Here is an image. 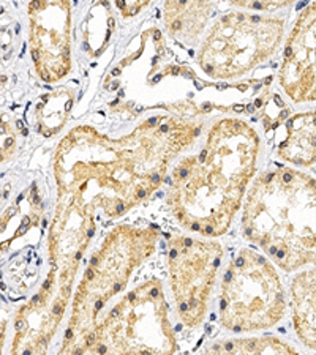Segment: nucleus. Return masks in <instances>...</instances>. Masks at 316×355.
<instances>
[{
	"label": "nucleus",
	"mask_w": 316,
	"mask_h": 355,
	"mask_svg": "<svg viewBox=\"0 0 316 355\" xmlns=\"http://www.w3.org/2000/svg\"><path fill=\"white\" fill-rule=\"evenodd\" d=\"M74 103V90L60 87L43 95L33 110V125L44 137H53L65 127Z\"/></svg>",
	"instance_id": "2eb2a0df"
},
{
	"label": "nucleus",
	"mask_w": 316,
	"mask_h": 355,
	"mask_svg": "<svg viewBox=\"0 0 316 355\" xmlns=\"http://www.w3.org/2000/svg\"><path fill=\"white\" fill-rule=\"evenodd\" d=\"M277 157L299 169L316 164V107L292 114L286 120L285 137L277 147Z\"/></svg>",
	"instance_id": "4468645a"
},
{
	"label": "nucleus",
	"mask_w": 316,
	"mask_h": 355,
	"mask_svg": "<svg viewBox=\"0 0 316 355\" xmlns=\"http://www.w3.org/2000/svg\"><path fill=\"white\" fill-rule=\"evenodd\" d=\"M290 305L297 340L316 352V266L299 270L291 279Z\"/></svg>",
	"instance_id": "ddd939ff"
},
{
	"label": "nucleus",
	"mask_w": 316,
	"mask_h": 355,
	"mask_svg": "<svg viewBox=\"0 0 316 355\" xmlns=\"http://www.w3.org/2000/svg\"><path fill=\"white\" fill-rule=\"evenodd\" d=\"M209 354H297V349L275 336L231 338L204 347Z\"/></svg>",
	"instance_id": "dca6fc26"
},
{
	"label": "nucleus",
	"mask_w": 316,
	"mask_h": 355,
	"mask_svg": "<svg viewBox=\"0 0 316 355\" xmlns=\"http://www.w3.org/2000/svg\"><path fill=\"white\" fill-rule=\"evenodd\" d=\"M157 226H114L92 254L72 302V313L60 354H78L83 341L106 311L109 300L120 294L131 275L157 250Z\"/></svg>",
	"instance_id": "20e7f679"
},
{
	"label": "nucleus",
	"mask_w": 316,
	"mask_h": 355,
	"mask_svg": "<svg viewBox=\"0 0 316 355\" xmlns=\"http://www.w3.org/2000/svg\"><path fill=\"white\" fill-rule=\"evenodd\" d=\"M16 150V133L11 130L10 123L5 120L2 122V163L8 162V159L15 155Z\"/></svg>",
	"instance_id": "6ab92c4d"
},
{
	"label": "nucleus",
	"mask_w": 316,
	"mask_h": 355,
	"mask_svg": "<svg viewBox=\"0 0 316 355\" xmlns=\"http://www.w3.org/2000/svg\"><path fill=\"white\" fill-rule=\"evenodd\" d=\"M296 2L297 0H229L233 7L264 15H272L275 11L291 7Z\"/></svg>",
	"instance_id": "f3484780"
},
{
	"label": "nucleus",
	"mask_w": 316,
	"mask_h": 355,
	"mask_svg": "<svg viewBox=\"0 0 316 355\" xmlns=\"http://www.w3.org/2000/svg\"><path fill=\"white\" fill-rule=\"evenodd\" d=\"M203 128L201 120L172 114L144 119L119 137L90 125L73 127L53 157L56 207L124 216L163 185L171 163L197 144Z\"/></svg>",
	"instance_id": "f257e3e1"
},
{
	"label": "nucleus",
	"mask_w": 316,
	"mask_h": 355,
	"mask_svg": "<svg viewBox=\"0 0 316 355\" xmlns=\"http://www.w3.org/2000/svg\"><path fill=\"white\" fill-rule=\"evenodd\" d=\"M74 278L72 273L49 268L42 288L16 313L11 352H46L70 303Z\"/></svg>",
	"instance_id": "9d476101"
},
{
	"label": "nucleus",
	"mask_w": 316,
	"mask_h": 355,
	"mask_svg": "<svg viewBox=\"0 0 316 355\" xmlns=\"http://www.w3.org/2000/svg\"><path fill=\"white\" fill-rule=\"evenodd\" d=\"M242 236L286 273L316 266V179L278 166L255 177L242 205Z\"/></svg>",
	"instance_id": "7ed1b4c3"
},
{
	"label": "nucleus",
	"mask_w": 316,
	"mask_h": 355,
	"mask_svg": "<svg viewBox=\"0 0 316 355\" xmlns=\"http://www.w3.org/2000/svg\"><path fill=\"white\" fill-rule=\"evenodd\" d=\"M286 19L275 15L231 11L201 38L197 64L214 81H235L277 54L285 42Z\"/></svg>",
	"instance_id": "423d86ee"
},
{
	"label": "nucleus",
	"mask_w": 316,
	"mask_h": 355,
	"mask_svg": "<svg viewBox=\"0 0 316 355\" xmlns=\"http://www.w3.org/2000/svg\"><path fill=\"white\" fill-rule=\"evenodd\" d=\"M151 2L152 0H114V5L125 19H130L140 15Z\"/></svg>",
	"instance_id": "a211bd4d"
},
{
	"label": "nucleus",
	"mask_w": 316,
	"mask_h": 355,
	"mask_svg": "<svg viewBox=\"0 0 316 355\" xmlns=\"http://www.w3.org/2000/svg\"><path fill=\"white\" fill-rule=\"evenodd\" d=\"M277 83L296 105H316V0L301 10L285 38Z\"/></svg>",
	"instance_id": "9b49d317"
},
{
	"label": "nucleus",
	"mask_w": 316,
	"mask_h": 355,
	"mask_svg": "<svg viewBox=\"0 0 316 355\" xmlns=\"http://www.w3.org/2000/svg\"><path fill=\"white\" fill-rule=\"evenodd\" d=\"M212 0H165L163 27L183 46H194L208 31Z\"/></svg>",
	"instance_id": "f8f14e48"
},
{
	"label": "nucleus",
	"mask_w": 316,
	"mask_h": 355,
	"mask_svg": "<svg viewBox=\"0 0 316 355\" xmlns=\"http://www.w3.org/2000/svg\"><path fill=\"white\" fill-rule=\"evenodd\" d=\"M179 351L163 283L138 284L105 311L78 354H174Z\"/></svg>",
	"instance_id": "39448f33"
},
{
	"label": "nucleus",
	"mask_w": 316,
	"mask_h": 355,
	"mask_svg": "<svg viewBox=\"0 0 316 355\" xmlns=\"http://www.w3.org/2000/svg\"><path fill=\"white\" fill-rule=\"evenodd\" d=\"M260 155V133L247 120L212 122L198 150L172 168L166 202L176 221L201 237L225 236L255 180Z\"/></svg>",
	"instance_id": "f03ea898"
},
{
	"label": "nucleus",
	"mask_w": 316,
	"mask_h": 355,
	"mask_svg": "<svg viewBox=\"0 0 316 355\" xmlns=\"http://www.w3.org/2000/svg\"><path fill=\"white\" fill-rule=\"evenodd\" d=\"M28 54L33 70L46 84H57L72 73V0H31Z\"/></svg>",
	"instance_id": "1a4fd4ad"
},
{
	"label": "nucleus",
	"mask_w": 316,
	"mask_h": 355,
	"mask_svg": "<svg viewBox=\"0 0 316 355\" xmlns=\"http://www.w3.org/2000/svg\"><path fill=\"white\" fill-rule=\"evenodd\" d=\"M286 314V295L277 266L264 253L240 248L223 275L218 320L226 331L255 334L272 329Z\"/></svg>",
	"instance_id": "0eeeda50"
},
{
	"label": "nucleus",
	"mask_w": 316,
	"mask_h": 355,
	"mask_svg": "<svg viewBox=\"0 0 316 355\" xmlns=\"http://www.w3.org/2000/svg\"><path fill=\"white\" fill-rule=\"evenodd\" d=\"M223 254V245L210 237L169 239V288L177 316L187 329H197L204 322Z\"/></svg>",
	"instance_id": "6e6552de"
}]
</instances>
